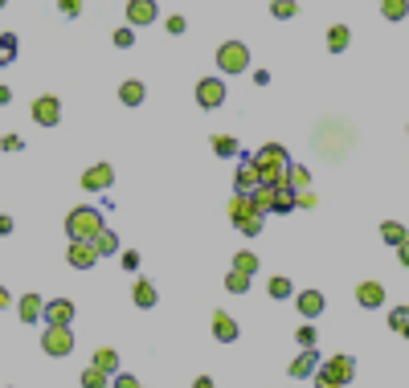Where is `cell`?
Wrapping results in <instances>:
<instances>
[{"mask_svg":"<svg viewBox=\"0 0 409 388\" xmlns=\"http://www.w3.org/2000/svg\"><path fill=\"white\" fill-rule=\"evenodd\" d=\"M4 4H9V0H0V9H4Z\"/></svg>","mask_w":409,"mask_h":388,"instance_id":"816d5d0a","label":"cell"},{"mask_svg":"<svg viewBox=\"0 0 409 388\" xmlns=\"http://www.w3.org/2000/svg\"><path fill=\"white\" fill-rule=\"evenodd\" d=\"M111 184H115V168H111V163H95V168H86V172H82V188H86V193H107Z\"/></svg>","mask_w":409,"mask_h":388,"instance_id":"30bf717a","label":"cell"},{"mask_svg":"<svg viewBox=\"0 0 409 388\" xmlns=\"http://www.w3.org/2000/svg\"><path fill=\"white\" fill-rule=\"evenodd\" d=\"M156 303H160V298H156V286H152L147 278H139V282H135V307L152 311V307H156Z\"/></svg>","mask_w":409,"mask_h":388,"instance_id":"7402d4cb","label":"cell"},{"mask_svg":"<svg viewBox=\"0 0 409 388\" xmlns=\"http://www.w3.org/2000/svg\"><path fill=\"white\" fill-rule=\"evenodd\" d=\"M115 45H119V49H131V45H135V25H123V29H115Z\"/></svg>","mask_w":409,"mask_h":388,"instance_id":"d590c367","label":"cell"},{"mask_svg":"<svg viewBox=\"0 0 409 388\" xmlns=\"http://www.w3.org/2000/svg\"><path fill=\"white\" fill-rule=\"evenodd\" d=\"M213 151H217L221 160H233L242 147H238V139H233V135H213Z\"/></svg>","mask_w":409,"mask_h":388,"instance_id":"f1b7e54d","label":"cell"},{"mask_svg":"<svg viewBox=\"0 0 409 388\" xmlns=\"http://www.w3.org/2000/svg\"><path fill=\"white\" fill-rule=\"evenodd\" d=\"M13 233V217H0V237H9Z\"/></svg>","mask_w":409,"mask_h":388,"instance_id":"bcb514c9","label":"cell"},{"mask_svg":"<svg viewBox=\"0 0 409 388\" xmlns=\"http://www.w3.org/2000/svg\"><path fill=\"white\" fill-rule=\"evenodd\" d=\"M58 119H62V102L53 95H41L33 102V123L37 127H58Z\"/></svg>","mask_w":409,"mask_h":388,"instance_id":"9c48e42d","label":"cell"},{"mask_svg":"<svg viewBox=\"0 0 409 388\" xmlns=\"http://www.w3.org/2000/svg\"><path fill=\"white\" fill-rule=\"evenodd\" d=\"M213 340H221V343H233V340H238V323H233V315H225V311H213Z\"/></svg>","mask_w":409,"mask_h":388,"instance_id":"e0dca14e","label":"cell"},{"mask_svg":"<svg viewBox=\"0 0 409 388\" xmlns=\"http://www.w3.org/2000/svg\"><path fill=\"white\" fill-rule=\"evenodd\" d=\"M294 303H299V315H303V319H319V315H324V294L319 291H303Z\"/></svg>","mask_w":409,"mask_h":388,"instance_id":"ac0fdd59","label":"cell"},{"mask_svg":"<svg viewBox=\"0 0 409 388\" xmlns=\"http://www.w3.org/2000/svg\"><path fill=\"white\" fill-rule=\"evenodd\" d=\"M123 270H139V254H135V249L123 254Z\"/></svg>","mask_w":409,"mask_h":388,"instance_id":"ee69618b","label":"cell"},{"mask_svg":"<svg viewBox=\"0 0 409 388\" xmlns=\"http://www.w3.org/2000/svg\"><path fill=\"white\" fill-rule=\"evenodd\" d=\"M65 262L74 266V270H90L98 262V249L95 242H82V237H70V249H65Z\"/></svg>","mask_w":409,"mask_h":388,"instance_id":"52a82bcc","label":"cell"},{"mask_svg":"<svg viewBox=\"0 0 409 388\" xmlns=\"http://www.w3.org/2000/svg\"><path fill=\"white\" fill-rule=\"evenodd\" d=\"M266 291H270V298H291V278H282V274H275L270 278V286H266Z\"/></svg>","mask_w":409,"mask_h":388,"instance_id":"d6a6232c","label":"cell"},{"mask_svg":"<svg viewBox=\"0 0 409 388\" xmlns=\"http://www.w3.org/2000/svg\"><path fill=\"white\" fill-rule=\"evenodd\" d=\"M250 160L258 163L262 184H287V168H291V160H287V147L282 144H262Z\"/></svg>","mask_w":409,"mask_h":388,"instance_id":"6da1fadb","label":"cell"},{"mask_svg":"<svg viewBox=\"0 0 409 388\" xmlns=\"http://www.w3.org/2000/svg\"><path fill=\"white\" fill-rule=\"evenodd\" d=\"M397 258H401V266H409V237L401 245H397Z\"/></svg>","mask_w":409,"mask_h":388,"instance_id":"f6af8a7d","label":"cell"},{"mask_svg":"<svg viewBox=\"0 0 409 388\" xmlns=\"http://www.w3.org/2000/svg\"><path fill=\"white\" fill-rule=\"evenodd\" d=\"M258 184H262V172H258V163H254V160H242V168L233 172V188H238V193H254Z\"/></svg>","mask_w":409,"mask_h":388,"instance_id":"5bb4252c","label":"cell"},{"mask_svg":"<svg viewBox=\"0 0 409 388\" xmlns=\"http://www.w3.org/2000/svg\"><path fill=\"white\" fill-rule=\"evenodd\" d=\"M356 303L364 311H376L381 303H385V286H381V282H360V286H356Z\"/></svg>","mask_w":409,"mask_h":388,"instance_id":"9a60e30c","label":"cell"},{"mask_svg":"<svg viewBox=\"0 0 409 388\" xmlns=\"http://www.w3.org/2000/svg\"><path fill=\"white\" fill-rule=\"evenodd\" d=\"M294 340H299V347H315V340H319V331L311 327V319H307L303 327H299V331H294Z\"/></svg>","mask_w":409,"mask_h":388,"instance_id":"e575fe53","label":"cell"},{"mask_svg":"<svg viewBox=\"0 0 409 388\" xmlns=\"http://www.w3.org/2000/svg\"><path fill=\"white\" fill-rule=\"evenodd\" d=\"M4 102H13V90H9V86H0V107H4Z\"/></svg>","mask_w":409,"mask_h":388,"instance_id":"681fc988","label":"cell"},{"mask_svg":"<svg viewBox=\"0 0 409 388\" xmlns=\"http://www.w3.org/2000/svg\"><path fill=\"white\" fill-rule=\"evenodd\" d=\"M90 364H98L102 372H115V368H119V352H115V347H98Z\"/></svg>","mask_w":409,"mask_h":388,"instance_id":"1f68e13d","label":"cell"},{"mask_svg":"<svg viewBox=\"0 0 409 388\" xmlns=\"http://www.w3.org/2000/svg\"><path fill=\"white\" fill-rule=\"evenodd\" d=\"M405 237H409V233H405V225H401V221H385V225H381V242L393 245V249L405 242Z\"/></svg>","mask_w":409,"mask_h":388,"instance_id":"484cf974","label":"cell"},{"mask_svg":"<svg viewBox=\"0 0 409 388\" xmlns=\"http://www.w3.org/2000/svg\"><path fill=\"white\" fill-rule=\"evenodd\" d=\"M164 29H168V33H184V29H188V21H184V16H168V21H164Z\"/></svg>","mask_w":409,"mask_h":388,"instance_id":"60d3db41","label":"cell"},{"mask_svg":"<svg viewBox=\"0 0 409 388\" xmlns=\"http://www.w3.org/2000/svg\"><path fill=\"white\" fill-rule=\"evenodd\" d=\"M4 307H13V294H9L4 286H0V311H4Z\"/></svg>","mask_w":409,"mask_h":388,"instance_id":"7dc6e473","label":"cell"},{"mask_svg":"<svg viewBox=\"0 0 409 388\" xmlns=\"http://www.w3.org/2000/svg\"><path fill=\"white\" fill-rule=\"evenodd\" d=\"M262 217H266V212L250 200V193H238L229 200V221H233V229L245 233V237H258L262 233Z\"/></svg>","mask_w":409,"mask_h":388,"instance_id":"7a4b0ae2","label":"cell"},{"mask_svg":"<svg viewBox=\"0 0 409 388\" xmlns=\"http://www.w3.org/2000/svg\"><path fill=\"white\" fill-rule=\"evenodd\" d=\"M196 102H201L205 111H217V107L225 102V82L221 78H201L196 82Z\"/></svg>","mask_w":409,"mask_h":388,"instance_id":"ba28073f","label":"cell"},{"mask_svg":"<svg viewBox=\"0 0 409 388\" xmlns=\"http://www.w3.org/2000/svg\"><path fill=\"white\" fill-rule=\"evenodd\" d=\"M327 388H348V384H327Z\"/></svg>","mask_w":409,"mask_h":388,"instance_id":"f907efd6","label":"cell"},{"mask_svg":"<svg viewBox=\"0 0 409 388\" xmlns=\"http://www.w3.org/2000/svg\"><path fill=\"white\" fill-rule=\"evenodd\" d=\"M291 209H294V193L282 184V188H278V200H275V212H291Z\"/></svg>","mask_w":409,"mask_h":388,"instance_id":"8d00e7d4","label":"cell"},{"mask_svg":"<svg viewBox=\"0 0 409 388\" xmlns=\"http://www.w3.org/2000/svg\"><path fill=\"white\" fill-rule=\"evenodd\" d=\"M233 266H238V270H245V274H254V270H258V258H254V254H238V258H233Z\"/></svg>","mask_w":409,"mask_h":388,"instance_id":"f35d334b","label":"cell"},{"mask_svg":"<svg viewBox=\"0 0 409 388\" xmlns=\"http://www.w3.org/2000/svg\"><path fill=\"white\" fill-rule=\"evenodd\" d=\"M250 278H254V274H245V270H238V266H233V270L225 274V291L229 294H245V291H250Z\"/></svg>","mask_w":409,"mask_h":388,"instance_id":"4316f807","label":"cell"},{"mask_svg":"<svg viewBox=\"0 0 409 388\" xmlns=\"http://www.w3.org/2000/svg\"><path fill=\"white\" fill-rule=\"evenodd\" d=\"M348 41H352L348 25H331V29H327V49H331V53H344V49H348Z\"/></svg>","mask_w":409,"mask_h":388,"instance_id":"cb8c5ba5","label":"cell"},{"mask_svg":"<svg viewBox=\"0 0 409 388\" xmlns=\"http://www.w3.org/2000/svg\"><path fill=\"white\" fill-rule=\"evenodd\" d=\"M270 13H275L278 21H291V16L299 13V4H294V0H270Z\"/></svg>","mask_w":409,"mask_h":388,"instance_id":"836d02e7","label":"cell"},{"mask_svg":"<svg viewBox=\"0 0 409 388\" xmlns=\"http://www.w3.org/2000/svg\"><path fill=\"white\" fill-rule=\"evenodd\" d=\"M144 98H147V86L139 78H127L123 86H119V102H123V107H139Z\"/></svg>","mask_w":409,"mask_h":388,"instance_id":"d6986e66","label":"cell"},{"mask_svg":"<svg viewBox=\"0 0 409 388\" xmlns=\"http://www.w3.org/2000/svg\"><path fill=\"white\" fill-rule=\"evenodd\" d=\"M58 9H62L65 16H78L82 13V0H58Z\"/></svg>","mask_w":409,"mask_h":388,"instance_id":"b9f144b4","label":"cell"},{"mask_svg":"<svg viewBox=\"0 0 409 388\" xmlns=\"http://www.w3.org/2000/svg\"><path fill=\"white\" fill-rule=\"evenodd\" d=\"M389 327L397 331V335H405L409 340V307H393L389 311Z\"/></svg>","mask_w":409,"mask_h":388,"instance_id":"4dcf8cb0","label":"cell"},{"mask_svg":"<svg viewBox=\"0 0 409 388\" xmlns=\"http://www.w3.org/2000/svg\"><path fill=\"white\" fill-rule=\"evenodd\" d=\"M16 62V33H0V65Z\"/></svg>","mask_w":409,"mask_h":388,"instance_id":"f546056e","label":"cell"},{"mask_svg":"<svg viewBox=\"0 0 409 388\" xmlns=\"http://www.w3.org/2000/svg\"><path fill=\"white\" fill-rule=\"evenodd\" d=\"M287 188H291V193L311 188V172H307V168H299V163H291V168H287Z\"/></svg>","mask_w":409,"mask_h":388,"instance_id":"d4e9b609","label":"cell"},{"mask_svg":"<svg viewBox=\"0 0 409 388\" xmlns=\"http://www.w3.org/2000/svg\"><path fill=\"white\" fill-rule=\"evenodd\" d=\"M315 372H319V356H315V347H303L299 360L291 364V376L294 380H307V376H315Z\"/></svg>","mask_w":409,"mask_h":388,"instance_id":"2e32d148","label":"cell"},{"mask_svg":"<svg viewBox=\"0 0 409 388\" xmlns=\"http://www.w3.org/2000/svg\"><path fill=\"white\" fill-rule=\"evenodd\" d=\"M41 319H46V327H70L74 323V303L70 298H49Z\"/></svg>","mask_w":409,"mask_h":388,"instance_id":"8fae6325","label":"cell"},{"mask_svg":"<svg viewBox=\"0 0 409 388\" xmlns=\"http://www.w3.org/2000/svg\"><path fill=\"white\" fill-rule=\"evenodd\" d=\"M41 352L46 356H70L74 352V331L70 327H46L41 331Z\"/></svg>","mask_w":409,"mask_h":388,"instance_id":"8992f818","label":"cell"},{"mask_svg":"<svg viewBox=\"0 0 409 388\" xmlns=\"http://www.w3.org/2000/svg\"><path fill=\"white\" fill-rule=\"evenodd\" d=\"M381 16H385V21H405L409 0H381Z\"/></svg>","mask_w":409,"mask_h":388,"instance_id":"83f0119b","label":"cell"},{"mask_svg":"<svg viewBox=\"0 0 409 388\" xmlns=\"http://www.w3.org/2000/svg\"><path fill=\"white\" fill-rule=\"evenodd\" d=\"M156 13H160L156 0H127V25H135V29H139V25H152Z\"/></svg>","mask_w":409,"mask_h":388,"instance_id":"4fadbf2b","label":"cell"},{"mask_svg":"<svg viewBox=\"0 0 409 388\" xmlns=\"http://www.w3.org/2000/svg\"><path fill=\"white\" fill-rule=\"evenodd\" d=\"M111 388H144V380H139V376H127V372H115Z\"/></svg>","mask_w":409,"mask_h":388,"instance_id":"74e56055","label":"cell"},{"mask_svg":"<svg viewBox=\"0 0 409 388\" xmlns=\"http://www.w3.org/2000/svg\"><path fill=\"white\" fill-rule=\"evenodd\" d=\"M319 200H315V193L311 188H303V193H294V209H315Z\"/></svg>","mask_w":409,"mask_h":388,"instance_id":"ab89813d","label":"cell"},{"mask_svg":"<svg viewBox=\"0 0 409 388\" xmlns=\"http://www.w3.org/2000/svg\"><path fill=\"white\" fill-rule=\"evenodd\" d=\"M98 229H107L102 225V212L90 209V205H82V209H74L70 217H65V233L70 237H82V242H95V233Z\"/></svg>","mask_w":409,"mask_h":388,"instance_id":"3957f363","label":"cell"},{"mask_svg":"<svg viewBox=\"0 0 409 388\" xmlns=\"http://www.w3.org/2000/svg\"><path fill=\"white\" fill-rule=\"evenodd\" d=\"M217 70H221V74H245V70H250V49H245V41H221V49H217Z\"/></svg>","mask_w":409,"mask_h":388,"instance_id":"5b68a950","label":"cell"},{"mask_svg":"<svg viewBox=\"0 0 409 388\" xmlns=\"http://www.w3.org/2000/svg\"><path fill=\"white\" fill-rule=\"evenodd\" d=\"M278 188H282V184H258V188H254V193H250V200H254V205H258L262 212H275Z\"/></svg>","mask_w":409,"mask_h":388,"instance_id":"ffe728a7","label":"cell"},{"mask_svg":"<svg viewBox=\"0 0 409 388\" xmlns=\"http://www.w3.org/2000/svg\"><path fill=\"white\" fill-rule=\"evenodd\" d=\"M356 376V360L352 356H331L319 364V372H315V388H327V384H348Z\"/></svg>","mask_w":409,"mask_h":388,"instance_id":"277c9868","label":"cell"},{"mask_svg":"<svg viewBox=\"0 0 409 388\" xmlns=\"http://www.w3.org/2000/svg\"><path fill=\"white\" fill-rule=\"evenodd\" d=\"M16 315H21V323H41L46 298H41V294H21V298H16Z\"/></svg>","mask_w":409,"mask_h":388,"instance_id":"7c38bea8","label":"cell"},{"mask_svg":"<svg viewBox=\"0 0 409 388\" xmlns=\"http://www.w3.org/2000/svg\"><path fill=\"white\" fill-rule=\"evenodd\" d=\"M95 249H98V258H115V249H119V237H115L111 229H98V233H95Z\"/></svg>","mask_w":409,"mask_h":388,"instance_id":"603a6c76","label":"cell"},{"mask_svg":"<svg viewBox=\"0 0 409 388\" xmlns=\"http://www.w3.org/2000/svg\"><path fill=\"white\" fill-rule=\"evenodd\" d=\"M193 388H213V376H196Z\"/></svg>","mask_w":409,"mask_h":388,"instance_id":"c3c4849f","label":"cell"},{"mask_svg":"<svg viewBox=\"0 0 409 388\" xmlns=\"http://www.w3.org/2000/svg\"><path fill=\"white\" fill-rule=\"evenodd\" d=\"M82 388H111V372H102L98 364L82 368Z\"/></svg>","mask_w":409,"mask_h":388,"instance_id":"44dd1931","label":"cell"},{"mask_svg":"<svg viewBox=\"0 0 409 388\" xmlns=\"http://www.w3.org/2000/svg\"><path fill=\"white\" fill-rule=\"evenodd\" d=\"M0 147H4V151H21V147H25V139H21V135H4V139H0Z\"/></svg>","mask_w":409,"mask_h":388,"instance_id":"7bdbcfd3","label":"cell"}]
</instances>
